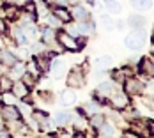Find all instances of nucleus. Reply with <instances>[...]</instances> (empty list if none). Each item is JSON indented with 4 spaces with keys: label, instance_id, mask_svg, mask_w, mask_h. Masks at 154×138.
Segmentation results:
<instances>
[{
    "label": "nucleus",
    "instance_id": "obj_40",
    "mask_svg": "<svg viewBox=\"0 0 154 138\" xmlns=\"http://www.w3.org/2000/svg\"><path fill=\"white\" fill-rule=\"evenodd\" d=\"M145 105L151 108V110H154V99H145Z\"/></svg>",
    "mask_w": 154,
    "mask_h": 138
},
{
    "label": "nucleus",
    "instance_id": "obj_43",
    "mask_svg": "<svg viewBox=\"0 0 154 138\" xmlns=\"http://www.w3.org/2000/svg\"><path fill=\"white\" fill-rule=\"evenodd\" d=\"M149 87H151V90L154 92V80H152V81H151V85H149Z\"/></svg>",
    "mask_w": 154,
    "mask_h": 138
},
{
    "label": "nucleus",
    "instance_id": "obj_7",
    "mask_svg": "<svg viewBox=\"0 0 154 138\" xmlns=\"http://www.w3.org/2000/svg\"><path fill=\"white\" fill-rule=\"evenodd\" d=\"M110 99H112V106L115 108V110H124L129 105V97H128L126 92H115Z\"/></svg>",
    "mask_w": 154,
    "mask_h": 138
},
{
    "label": "nucleus",
    "instance_id": "obj_29",
    "mask_svg": "<svg viewBox=\"0 0 154 138\" xmlns=\"http://www.w3.org/2000/svg\"><path fill=\"white\" fill-rule=\"evenodd\" d=\"M21 78H23L21 81H23V83H25L27 87H34V85L37 83V80H39L37 76H34V75H30V73H27V71L23 73V76H21Z\"/></svg>",
    "mask_w": 154,
    "mask_h": 138
},
{
    "label": "nucleus",
    "instance_id": "obj_10",
    "mask_svg": "<svg viewBox=\"0 0 154 138\" xmlns=\"http://www.w3.org/2000/svg\"><path fill=\"white\" fill-rule=\"evenodd\" d=\"M11 92L14 94L18 99H27V97H29V94H30V87H27L21 80H18L16 83H13V89H11Z\"/></svg>",
    "mask_w": 154,
    "mask_h": 138
},
{
    "label": "nucleus",
    "instance_id": "obj_20",
    "mask_svg": "<svg viewBox=\"0 0 154 138\" xmlns=\"http://www.w3.org/2000/svg\"><path fill=\"white\" fill-rule=\"evenodd\" d=\"M34 62H35V66L39 67L41 75H43V73H46L48 69H50V62H48V57H45V55H37V57L34 59Z\"/></svg>",
    "mask_w": 154,
    "mask_h": 138
},
{
    "label": "nucleus",
    "instance_id": "obj_38",
    "mask_svg": "<svg viewBox=\"0 0 154 138\" xmlns=\"http://www.w3.org/2000/svg\"><path fill=\"white\" fill-rule=\"evenodd\" d=\"M57 138H73V135L69 133V131H66V129H62L57 133Z\"/></svg>",
    "mask_w": 154,
    "mask_h": 138
},
{
    "label": "nucleus",
    "instance_id": "obj_16",
    "mask_svg": "<svg viewBox=\"0 0 154 138\" xmlns=\"http://www.w3.org/2000/svg\"><path fill=\"white\" fill-rule=\"evenodd\" d=\"M41 35L45 43H55L57 41V32L53 30L51 27H43L41 29Z\"/></svg>",
    "mask_w": 154,
    "mask_h": 138
},
{
    "label": "nucleus",
    "instance_id": "obj_33",
    "mask_svg": "<svg viewBox=\"0 0 154 138\" xmlns=\"http://www.w3.org/2000/svg\"><path fill=\"white\" fill-rule=\"evenodd\" d=\"M99 112H101V108H99V105H97L96 101H92V103L87 106V115H89V113H91V115H92V113H99Z\"/></svg>",
    "mask_w": 154,
    "mask_h": 138
},
{
    "label": "nucleus",
    "instance_id": "obj_2",
    "mask_svg": "<svg viewBox=\"0 0 154 138\" xmlns=\"http://www.w3.org/2000/svg\"><path fill=\"white\" fill-rule=\"evenodd\" d=\"M57 43L64 48V50H69V51H78V43H76V37H73L71 34L64 30H59L57 32Z\"/></svg>",
    "mask_w": 154,
    "mask_h": 138
},
{
    "label": "nucleus",
    "instance_id": "obj_22",
    "mask_svg": "<svg viewBox=\"0 0 154 138\" xmlns=\"http://www.w3.org/2000/svg\"><path fill=\"white\" fill-rule=\"evenodd\" d=\"M128 23H129V27H133V29H143V25H145V18L143 16H129V20H128Z\"/></svg>",
    "mask_w": 154,
    "mask_h": 138
},
{
    "label": "nucleus",
    "instance_id": "obj_19",
    "mask_svg": "<svg viewBox=\"0 0 154 138\" xmlns=\"http://www.w3.org/2000/svg\"><path fill=\"white\" fill-rule=\"evenodd\" d=\"M131 5L137 9V11H149L152 7V0H131Z\"/></svg>",
    "mask_w": 154,
    "mask_h": 138
},
{
    "label": "nucleus",
    "instance_id": "obj_39",
    "mask_svg": "<svg viewBox=\"0 0 154 138\" xmlns=\"http://www.w3.org/2000/svg\"><path fill=\"white\" fill-rule=\"evenodd\" d=\"M5 30H7V27H5V23H4V20L0 18V34H5Z\"/></svg>",
    "mask_w": 154,
    "mask_h": 138
},
{
    "label": "nucleus",
    "instance_id": "obj_11",
    "mask_svg": "<svg viewBox=\"0 0 154 138\" xmlns=\"http://www.w3.org/2000/svg\"><path fill=\"white\" fill-rule=\"evenodd\" d=\"M69 13H71V18L73 20H76V21H89V13H87V9L83 7V5H73V9H69Z\"/></svg>",
    "mask_w": 154,
    "mask_h": 138
},
{
    "label": "nucleus",
    "instance_id": "obj_18",
    "mask_svg": "<svg viewBox=\"0 0 154 138\" xmlns=\"http://www.w3.org/2000/svg\"><path fill=\"white\" fill-rule=\"evenodd\" d=\"M115 133H117V129H115V126L113 124H103L101 127H99V131H97V135H101V136H106V138H112L115 136Z\"/></svg>",
    "mask_w": 154,
    "mask_h": 138
},
{
    "label": "nucleus",
    "instance_id": "obj_34",
    "mask_svg": "<svg viewBox=\"0 0 154 138\" xmlns=\"http://www.w3.org/2000/svg\"><path fill=\"white\" fill-rule=\"evenodd\" d=\"M48 21H50V27H51V29H59V27L62 25V21L59 20V18H55L53 14L48 16Z\"/></svg>",
    "mask_w": 154,
    "mask_h": 138
},
{
    "label": "nucleus",
    "instance_id": "obj_41",
    "mask_svg": "<svg viewBox=\"0 0 154 138\" xmlns=\"http://www.w3.org/2000/svg\"><path fill=\"white\" fill-rule=\"evenodd\" d=\"M103 75H105L103 71H96V73H94V80H99V78H103Z\"/></svg>",
    "mask_w": 154,
    "mask_h": 138
},
{
    "label": "nucleus",
    "instance_id": "obj_42",
    "mask_svg": "<svg viewBox=\"0 0 154 138\" xmlns=\"http://www.w3.org/2000/svg\"><path fill=\"white\" fill-rule=\"evenodd\" d=\"M73 138H85V135H83V133H76Z\"/></svg>",
    "mask_w": 154,
    "mask_h": 138
},
{
    "label": "nucleus",
    "instance_id": "obj_26",
    "mask_svg": "<svg viewBox=\"0 0 154 138\" xmlns=\"http://www.w3.org/2000/svg\"><path fill=\"white\" fill-rule=\"evenodd\" d=\"M0 101H2V103H5V105H16L18 97H16V96H14L11 90H7V92H2V97H0Z\"/></svg>",
    "mask_w": 154,
    "mask_h": 138
},
{
    "label": "nucleus",
    "instance_id": "obj_44",
    "mask_svg": "<svg viewBox=\"0 0 154 138\" xmlns=\"http://www.w3.org/2000/svg\"><path fill=\"white\" fill-rule=\"evenodd\" d=\"M2 5H4V0H0V7H2Z\"/></svg>",
    "mask_w": 154,
    "mask_h": 138
},
{
    "label": "nucleus",
    "instance_id": "obj_32",
    "mask_svg": "<svg viewBox=\"0 0 154 138\" xmlns=\"http://www.w3.org/2000/svg\"><path fill=\"white\" fill-rule=\"evenodd\" d=\"M101 25L106 29V30H112L113 27H115V23H113V20L110 18V16H106V14H103L101 16Z\"/></svg>",
    "mask_w": 154,
    "mask_h": 138
},
{
    "label": "nucleus",
    "instance_id": "obj_36",
    "mask_svg": "<svg viewBox=\"0 0 154 138\" xmlns=\"http://www.w3.org/2000/svg\"><path fill=\"white\" fill-rule=\"evenodd\" d=\"M16 59H18V60H25V59H27V50H25L23 46L18 50V53H16Z\"/></svg>",
    "mask_w": 154,
    "mask_h": 138
},
{
    "label": "nucleus",
    "instance_id": "obj_37",
    "mask_svg": "<svg viewBox=\"0 0 154 138\" xmlns=\"http://www.w3.org/2000/svg\"><path fill=\"white\" fill-rule=\"evenodd\" d=\"M122 138H143V136H140L138 133H135V131H126L122 135Z\"/></svg>",
    "mask_w": 154,
    "mask_h": 138
},
{
    "label": "nucleus",
    "instance_id": "obj_23",
    "mask_svg": "<svg viewBox=\"0 0 154 138\" xmlns=\"http://www.w3.org/2000/svg\"><path fill=\"white\" fill-rule=\"evenodd\" d=\"M69 122H71V115L67 112H57V115H55V124L57 126H66Z\"/></svg>",
    "mask_w": 154,
    "mask_h": 138
},
{
    "label": "nucleus",
    "instance_id": "obj_21",
    "mask_svg": "<svg viewBox=\"0 0 154 138\" xmlns=\"http://www.w3.org/2000/svg\"><path fill=\"white\" fill-rule=\"evenodd\" d=\"M89 124L92 126L94 129H99L103 124H105V115L99 112V113H92L91 115V121H89Z\"/></svg>",
    "mask_w": 154,
    "mask_h": 138
},
{
    "label": "nucleus",
    "instance_id": "obj_3",
    "mask_svg": "<svg viewBox=\"0 0 154 138\" xmlns=\"http://www.w3.org/2000/svg\"><path fill=\"white\" fill-rule=\"evenodd\" d=\"M124 89H126V94H129V96H138V94L143 92L145 83L142 80H138V78L129 76L124 80Z\"/></svg>",
    "mask_w": 154,
    "mask_h": 138
},
{
    "label": "nucleus",
    "instance_id": "obj_8",
    "mask_svg": "<svg viewBox=\"0 0 154 138\" xmlns=\"http://www.w3.org/2000/svg\"><path fill=\"white\" fill-rule=\"evenodd\" d=\"M138 71H140V75H143V76L154 78V60L149 59V57L142 59L138 64Z\"/></svg>",
    "mask_w": 154,
    "mask_h": 138
},
{
    "label": "nucleus",
    "instance_id": "obj_31",
    "mask_svg": "<svg viewBox=\"0 0 154 138\" xmlns=\"http://www.w3.org/2000/svg\"><path fill=\"white\" fill-rule=\"evenodd\" d=\"M25 71H27V73H30V75H34V76H41V71H39V67H37V66H35V62L32 60L30 64H27V67H25Z\"/></svg>",
    "mask_w": 154,
    "mask_h": 138
},
{
    "label": "nucleus",
    "instance_id": "obj_30",
    "mask_svg": "<svg viewBox=\"0 0 154 138\" xmlns=\"http://www.w3.org/2000/svg\"><path fill=\"white\" fill-rule=\"evenodd\" d=\"M105 7H106L112 14H119V13H121V5H119L117 2H113V0H106V2H105Z\"/></svg>",
    "mask_w": 154,
    "mask_h": 138
},
{
    "label": "nucleus",
    "instance_id": "obj_6",
    "mask_svg": "<svg viewBox=\"0 0 154 138\" xmlns=\"http://www.w3.org/2000/svg\"><path fill=\"white\" fill-rule=\"evenodd\" d=\"M67 85L73 87V89H82L85 85V75L80 69H73L67 76Z\"/></svg>",
    "mask_w": 154,
    "mask_h": 138
},
{
    "label": "nucleus",
    "instance_id": "obj_4",
    "mask_svg": "<svg viewBox=\"0 0 154 138\" xmlns=\"http://www.w3.org/2000/svg\"><path fill=\"white\" fill-rule=\"evenodd\" d=\"M115 92H117V89H115V83H113V81H101V83L97 85V89H96V94H97V97H99L101 101L110 99Z\"/></svg>",
    "mask_w": 154,
    "mask_h": 138
},
{
    "label": "nucleus",
    "instance_id": "obj_12",
    "mask_svg": "<svg viewBox=\"0 0 154 138\" xmlns=\"http://www.w3.org/2000/svg\"><path fill=\"white\" fill-rule=\"evenodd\" d=\"M53 16L55 18H59L62 23H69L73 18H71V13H69V9H66L64 5H57L55 9H53Z\"/></svg>",
    "mask_w": 154,
    "mask_h": 138
},
{
    "label": "nucleus",
    "instance_id": "obj_9",
    "mask_svg": "<svg viewBox=\"0 0 154 138\" xmlns=\"http://www.w3.org/2000/svg\"><path fill=\"white\" fill-rule=\"evenodd\" d=\"M50 71H51L53 78H62L66 73H67V64L62 60V59H55V60L51 62Z\"/></svg>",
    "mask_w": 154,
    "mask_h": 138
},
{
    "label": "nucleus",
    "instance_id": "obj_1",
    "mask_svg": "<svg viewBox=\"0 0 154 138\" xmlns=\"http://www.w3.org/2000/svg\"><path fill=\"white\" fill-rule=\"evenodd\" d=\"M143 39H145V35H143L142 29H135V32H131L129 35H126L124 44L129 50H140L143 46Z\"/></svg>",
    "mask_w": 154,
    "mask_h": 138
},
{
    "label": "nucleus",
    "instance_id": "obj_15",
    "mask_svg": "<svg viewBox=\"0 0 154 138\" xmlns=\"http://www.w3.org/2000/svg\"><path fill=\"white\" fill-rule=\"evenodd\" d=\"M73 127H75V131H78V133L87 131V115H82L80 113V117L73 119Z\"/></svg>",
    "mask_w": 154,
    "mask_h": 138
},
{
    "label": "nucleus",
    "instance_id": "obj_27",
    "mask_svg": "<svg viewBox=\"0 0 154 138\" xmlns=\"http://www.w3.org/2000/svg\"><path fill=\"white\" fill-rule=\"evenodd\" d=\"M112 60H113V59H112L110 55H101V57H97V59H96V64H97L101 69H106V67L112 66Z\"/></svg>",
    "mask_w": 154,
    "mask_h": 138
},
{
    "label": "nucleus",
    "instance_id": "obj_28",
    "mask_svg": "<svg viewBox=\"0 0 154 138\" xmlns=\"http://www.w3.org/2000/svg\"><path fill=\"white\" fill-rule=\"evenodd\" d=\"M32 119H34V122L43 124L45 121H48V113L46 112H41V110H34L32 112Z\"/></svg>",
    "mask_w": 154,
    "mask_h": 138
},
{
    "label": "nucleus",
    "instance_id": "obj_14",
    "mask_svg": "<svg viewBox=\"0 0 154 138\" xmlns=\"http://www.w3.org/2000/svg\"><path fill=\"white\" fill-rule=\"evenodd\" d=\"M60 101H62V105H64V106H73V105L76 103V94L71 90V89H67V90L62 92Z\"/></svg>",
    "mask_w": 154,
    "mask_h": 138
},
{
    "label": "nucleus",
    "instance_id": "obj_35",
    "mask_svg": "<svg viewBox=\"0 0 154 138\" xmlns=\"http://www.w3.org/2000/svg\"><path fill=\"white\" fill-rule=\"evenodd\" d=\"M23 11H25V13H32V14H35V4H34V2H25Z\"/></svg>",
    "mask_w": 154,
    "mask_h": 138
},
{
    "label": "nucleus",
    "instance_id": "obj_13",
    "mask_svg": "<svg viewBox=\"0 0 154 138\" xmlns=\"http://www.w3.org/2000/svg\"><path fill=\"white\" fill-rule=\"evenodd\" d=\"M0 60H2V64H4V66H7V67H13L16 62H18V59H16V55L13 53V51H9V50H4V51L0 53Z\"/></svg>",
    "mask_w": 154,
    "mask_h": 138
},
{
    "label": "nucleus",
    "instance_id": "obj_24",
    "mask_svg": "<svg viewBox=\"0 0 154 138\" xmlns=\"http://www.w3.org/2000/svg\"><path fill=\"white\" fill-rule=\"evenodd\" d=\"M13 78L9 76H0V92H7L13 89Z\"/></svg>",
    "mask_w": 154,
    "mask_h": 138
},
{
    "label": "nucleus",
    "instance_id": "obj_5",
    "mask_svg": "<svg viewBox=\"0 0 154 138\" xmlns=\"http://www.w3.org/2000/svg\"><path fill=\"white\" fill-rule=\"evenodd\" d=\"M0 115L4 117L5 122L20 121L21 119V112H20V108H16V105H4V106L0 108Z\"/></svg>",
    "mask_w": 154,
    "mask_h": 138
},
{
    "label": "nucleus",
    "instance_id": "obj_25",
    "mask_svg": "<svg viewBox=\"0 0 154 138\" xmlns=\"http://www.w3.org/2000/svg\"><path fill=\"white\" fill-rule=\"evenodd\" d=\"M20 14V11H18V7L13 5V4H9L7 7H5V11H4V16L7 18V20H18L16 16Z\"/></svg>",
    "mask_w": 154,
    "mask_h": 138
},
{
    "label": "nucleus",
    "instance_id": "obj_17",
    "mask_svg": "<svg viewBox=\"0 0 154 138\" xmlns=\"http://www.w3.org/2000/svg\"><path fill=\"white\" fill-rule=\"evenodd\" d=\"M21 32H23V37L29 41V39H35V35H37V27L34 25V23H25V27L21 29Z\"/></svg>",
    "mask_w": 154,
    "mask_h": 138
}]
</instances>
